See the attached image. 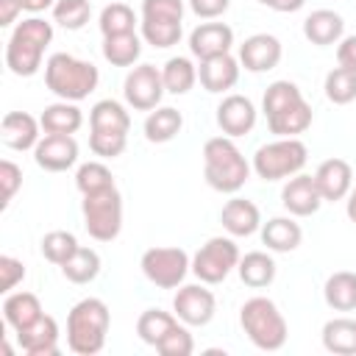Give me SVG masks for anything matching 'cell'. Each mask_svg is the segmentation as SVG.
Instances as JSON below:
<instances>
[{
  "mask_svg": "<svg viewBox=\"0 0 356 356\" xmlns=\"http://www.w3.org/2000/svg\"><path fill=\"white\" fill-rule=\"evenodd\" d=\"M284 56L281 42L273 33H253L239 44V64L248 72H270Z\"/></svg>",
  "mask_w": 356,
  "mask_h": 356,
  "instance_id": "cell-14",
  "label": "cell"
},
{
  "mask_svg": "<svg viewBox=\"0 0 356 356\" xmlns=\"http://www.w3.org/2000/svg\"><path fill=\"white\" fill-rule=\"evenodd\" d=\"M184 128V117L178 108L172 106H159L145 117V139L153 145H164L170 139H175Z\"/></svg>",
  "mask_w": 356,
  "mask_h": 356,
  "instance_id": "cell-26",
  "label": "cell"
},
{
  "mask_svg": "<svg viewBox=\"0 0 356 356\" xmlns=\"http://www.w3.org/2000/svg\"><path fill=\"white\" fill-rule=\"evenodd\" d=\"M92 17L89 0H56L53 6V22H58L67 31H81Z\"/></svg>",
  "mask_w": 356,
  "mask_h": 356,
  "instance_id": "cell-40",
  "label": "cell"
},
{
  "mask_svg": "<svg viewBox=\"0 0 356 356\" xmlns=\"http://www.w3.org/2000/svg\"><path fill=\"white\" fill-rule=\"evenodd\" d=\"M78 248H81V245H78L75 234H70V231H50V234L42 236V256H44L50 264H58V267H61Z\"/></svg>",
  "mask_w": 356,
  "mask_h": 356,
  "instance_id": "cell-41",
  "label": "cell"
},
{
  "mask_svg": "<svg viewBox=\"0 0 356 356\" xmlns=\"http://www.w3.org/2000/svg\"><path fill=\"white\" fill-rule=\"evenodd\" d=\"M220 222L231 236H250L261 228V214L253 200L231 197L220 211Z\"/></svg>",
  "mask_w": 356,
  "mask_h": 356,
  "instance_id": "cell-21",
  "label": "cell"
},
{
  "mask_svg": "<svg viewBox=\"0 0 356 356\" xmlns=\"http://www.w3.org/2000/svg\"><path fill=\"white\" fill-rule=\"evenodd\" d=\"M256 117H259V111H256L253 100L245 95H225L222 103L217 106V125L231 139L250 134L256 125Z\"/></svg>",
  "mask_w": 356,
  "mask_h": 356,
  "instance_id": "cell-15",
  "label": "cell"
},
{
  "mask_svg": "<svg viewBox=\"0 0 356 356\" xmlns=\"http://www.w3.org/2000/svg\"><path fill=\"white\" fill-rule=\"evenodd\" d=\"M337 61H339V67L356 70V33L353 36H342L337 42Z\"/></svg>",
  "mask_w": 356,
  "mask_h": 356,
  "instance_id": "cell-49",
  "label": "cell"
},
{
  "mask_svg": "<svg viewBox=\"0 0 356 356\" xmlns=\"http://www.w3.org/2000/svg\"><path fill=\"white\" fill-rule=\"evenodd\" d=\"M33 161L47 172H64L78 161V142L70 134H44L33 147Z\"/></svg>",
  "mask_w": 356,
  "mask_h": 356,
  "instance_id": "cell-12",
  "label": "cell"
},
{
  "mask_svg": "<svg viewBox=\"0 0 356 356\" xmlns=\"http://www.w3.org/2000/svg\"><path fill=\"white\" fill-rule=\"evenodd\" d=\"M53 6H56V0H22V8L31 11V14L47 11V8H53Z\"/></svg>",
  "mask_w": 356,
  "mask_h": 356,
  "instance_id": "cell-52",
  "label": "cell"
},
{
  "mask_svg": "<svg viewBox=\"0 0 356 356\" xmlns=\"http://www.w3.org/2000/svg\"><path fill=\"white\" fill-rule=\"evenodd\" d=\"M323 298L334 312H353L356 309V273L339 270L325 278Z\"/></svg>",
  "mask_w": 356,
  "mask_h": 356,
  "instance_id": "cell-29",
  "label": "cell"
},
{
  "mask_svg": "<svg viewBox=\"0 0 356 356\" xmlns=\"http://www.w3.org/2000/svg\"><path fill=\"white\" fill-rule=\"evenodd\" d=\"M303 239L300 225L292 217H273L261 222V245L273 253H292Z\"/></svg>",
  "mask_w": 356,
  "mask_h": 356,
  "instance_id": "cell-23",
  "label": "cell"
},
{
  "mask_svg": "<svg viewBox=\"0 0 356 356\" xmlns=\"http://www.w3.org/2000/svg\"><path fill=\"white\" fill-rule=\"evenodd\" d=\"M25 278V264L14 256H0V292L8 295Z\"/></svg>",
  "mask_w": 356,
  "mask_h": 356,
  "instance_id": "cell-47",
  "label": "cell"
},
{
  "mask_svg": "<svg viewBox=\"0 0 356 356\" xmlns=\"http://www.w3.org/2000/svg\"><path fill=\"white\" fill-rule=\"evenodd\" d=\"M281 203H284V209H286L292 217H312V214H317V209H320L325 200H323V195H320V189H317L314 175L298 172V175H292V178L284 184V189H281Z\"/></svg>",
  "mask_w": 356,
  "mask_h": 356,
  "instance_id": "cell-13",
  "label": "cell"
},
{
  "mask_svg": "<svg viewBox=\"0 0 356 356\" xmlns=\"http://www.w3.org/2000/svg\"><path fill=\"white\" fill-rule=\"evenodd\" d=\"M314 181H317V189L323 195V200L328 203H337V200H345L353 189V170L345 159H325L317 170H314Z\"/></svg>",
  "mask_w": 356,
  "mask_h": 356,
  "instance_id": "cell-17",
  "label": "cell"
},
{
  "mask_svg": "<svg viewBox=\"0 0 356 356\" xmlns=\"http://www.w3.org/2000/svg\"><path fill=\"white\" fill-rule=\"evenodd\" d=\"M81 211H83V225H86L92 239L111 242L120 236V231H122V195L117 186L95 192V195H83Z\"/></svg>",
  "mask_w": 356,
  "mask_h": 356,
  "instance_id": "cell-7",
  "label": "cell"
},
{
  "mask_svg": "<svg viewBox=\"0 0 356 356\" xmlns=\"http://www.w3.org/2000/svg\"><path fill=\"white\" fill-rule=\"evenodd\" d=\"M197 81H200V86H203L206 92H211V95L228 92V89H234L236 81H239V61H236L231 53L206 58V61H200V67H197Z\"/></svg>",
  "mask_w": 356,
  "mask_h": 356,
  "instance_id": "cell-19",
  "label": "cell"
},
{
  "mask_svg": "<svg viewBox=\"0 0 356 356\" xmlns=\"http://www.w3.org/2000/svg\"><path fill=\"white\" fill-rule=\"evenodd\" d=\"M239 325H242V331L248 334V339L259 350H281L286 345V337H289V328H286L284 314L264 295H256V298H250V300L242 303V309H239Z\"/></svg>",
  "mask_w": 356,
  "mask_h": 356,
  "instance_id": "cell-5",
  "label": "cell"
},
{
  "mask_svg": "<svg viewBox=\"0 0 356 356\" xmlns=\"http://www.w3.org/2000/svg\"><path fill=\"white\" fill-rule=\"evenodd\" d=\"M128 134L125 131H92L89 134V147L100 159H117L125 153Z\"/></svg>",
  "mask_w": 356,
  "mask_h": 356,
  "instance_id": "cell-43",
  "label": "cell"
},
{
  "mask_svg": "<svg viewBox=\"0 0 356 356\" xmlns=\"http://www.w3.org/2000/svg\"><path fill=\"white\" fill-rule=\"evenodd\" d=\"M228 6H231V0H189L192 14L200 19H217L228 11Z\"/></svg>",
  "mask_w": 356,
  "mask_h": 356,
  "instance_id": "cell-48",
  "label": "cell"
},
{
  "mask_svg": "<svg viewBox=\"0 0 356 356\" xmlns=\"http://www.w3.org/2000/svg\"><path fill=\"white\" fill-rule=\"evenodd\" d=\"M345 211H348V220L356 222V186H353L350 195H348V206H345Z\"/></svg>",
  "mask_w": 356,
  "mask_h": 356,
  "instance_id": "cell-53",
  "label": "cell"
},
{
  "mask_svg": "<svg viewBox=\"0 0 356 356\" xmlns=\"http://www.w3.org/2000/svg\"><path fill=\"white\" fill-rule=\"evenodd\" d=\"M39 122H42V131L44 134H70L72 136L83 125V114H81V108L75 103L58 100V103L44 106Z\"/></svg>",
  "mask_w": 356,
  "mask_h": 356,
  "instance_id": "cell-27",
  "label": "cell"
},
{
  "mask_svg": "<svg viewBox=\"0 0 356 356\" xmlns=\"http://www.w3.org/2000/svg\"><path fill=\"white\" fill-rule=\"evenodd\" d=\"M239 248L231 236H211L192 256V273L203 284H222L231 270L239 264Z\"/></svg>",
  "mask_w": 356,
  "mask_h": 356,
  "instance_id": "cell-8",
  "label": "cell"
},
{
  "mask_svg": "<svg viewBox=\"0 0 356 356\" xmlns=\"http://www.w3.org/2000/svg\"><path fill=\"white\" fill-rule=\"evenodd\" d=\"M100 33L103 36H117V33H131L134 25H136V14L128 3H108L103 11H100Z\"/></svg>",
  "mask_w": 356,
  "mask_h": 356,
  "instance_id": "cell-38",
  "label": "cell"
},
{
  "mask_svg": "<svg viewBox=\"0 0 356 356\" xmlns=\"http://www.w3.org/2000/svg\"><path fill=\"white\" fill-rule=\"evenodd\" d=\"M234 47V31L225 22H203L189 33V53L200 61L231 53Z\"/></svg>",
  "mask_w": 356,
  "mask_h": 356,
  "instance_id": "cell-16",
  "label": "cell"
},
{
  "mask_svg": "<svg viewBox=\"0 0 356 356\" xmlns=\"http://www.w3.org/2000/svg\"><path fill=\"white\" fill-rule=\"evenodd\" d=\"M236 273H239V278H242L245 286H250V289H264V286H270V284L275 281V261H273V256L264 253V250H250V253H245V256L239 259Z\"/></svg>",
  "mask_w": 356,
  "mask_h": 356,
  "instance_id": "cell-25",
  "label": "cell"
},
{
  "mask_svg": "<svg viewBox=\"0 0 356 356\" xmlns=\"http://www.w3.org/2000/svg\"><path fill=\"white\" fill-rule=\"evenodd\" d=\"M298 100H303V95H300L298 83H292V81H273V83L267 86L264 97H261L264 117H273V114H278V111L289 108V106H292V103H298Z\"/></svg>",
  "mask_w": 356,
  "mask_h": 356,
  "instance_id": "cell-39",
  "label": "cell"
},
{
  "mask_svg": "<svg viewBox=\"0 0 356 356\" xmlns=\"http://www.w3.org/2000/svg\"><path fill=\"white\" fill-rule=\"evenodd\" d=\"M161 78H164V89L170 95H186L197 81V67L186 56H172L161 67Z\"/></svg>",
  "mask_w": 356,
  "mask_h": 356,
  "instance_id": "cell-34",
  "label": "cell"
},
{
  "mask_svg": "<svg viewBox=\"0 0 356 356\" xmlns=\"http://www.w3.org/2000/svg\"><path fill=\"white\" fill-rule=\"evenodd\" d=\"M309 125H312V106H309L306 100H298V103H292L289 108H284V111L267 117V128H270V134H275V136H298V134H303Z\"/></svg>",
  "mask_w": 356,
  "mask_h": 356,
  "instance_id": "cell-30",
  "label": "cell"
},
{
  "mask_svg": "<svg viewBox=\"0 0 356 356\" xmlns=\"http://www.w3.org/2000/svg\"><path fill=\"white\" fill-rule=\"evenodd\" d=\"M50 42H53V22L42 19L36 14L22 19L6 42V67L17 78L36 75L42 67V56H44Z\"/></svg>",
  "mask_w": 356,
  "mask_h": 356,
  "instance_id": "cell-2",
  "label": "cell"
},
{
  "mask_svg": "<svg viewBox=\"0 0 356 356\" xmlns=\"http://www.w3.org/2000/svg\"><path fill=\"white\" fill-rule=\"evenodd\" d=\"M142 19L184 22V0H142Z\"/></svg>",
  "mask_w": 356,
  "mask_h": 356,
  "instance_id": "cell-45",
  "label": "cell"
},
{
  "mask_svg": "<svg viewBox=\"0 0 356 356\" xmlns=\"http://www.w3.org/2000/svg\"><path fill=\"white\" fill-rule=\"evenodd\" d=\"M89 128L92 131H125L131 128V114L125 111V106L120 100H97L89 111Z\"/></svg>",
  "mask_w": 356,
  "mask_h": 356,
  "instance_id": "cell-32",
  "label": "cell"
},
{
  "mask_svg": "<svg viewBox=\"0 0 356 356\" xmlns=\"http://www.w3.org/2000/svg\"><path fill=\"white\" fill-rule=\"evenodd\" d=\"M17 342L28 356H58V323L50 314H42L28 328L17 331Z\"/></svg>",
  "mask_w": 356,
  "mask_h": 356,
  "instance_id": "cell-18",
  "label": "cell"
},
{
  "mask_svg": "<svg viewBox=\"0 0 356 356\" xmlns=\"http://www.w3.org/2000/svg\"><path fill=\"white\" fill-rule=\"evenodd\" d=\"M156 350H159L161 356H189V353L195 350V339H192L186 323H184V325L178 323V325L156 345Z\"/></svg>",
  "mask_w": 356,
  "mask_h": 356,
  "instance_id": "cell-44",
  "label": "cell"
},
{
  "mask_svg": "<svg viewBox=\"0 0 356 356\" xmlns=\"http://www.w3.org/2000/svg\"><path fill=\"white\" fill-rule=\"evenodd\" d=\"M61 273H64V278L72 281V284H89V281H95L97 273H100V256H97V250H92V248H78V250L61 264Z\"/></svg>",
  "mask_w": 356,
  "mask_h": 356,
  "instance_id": "cell-35",
  "label": "cell"
},
{
  "mask_svg": "<svg viewBox=\"0 0 356 356\" xmlns=\"http://www.w3.org/2000/svg\"><path fill=\"white\" fill-rule=\"evenodd\" d=\"M100 83V72L92 61L75 58L70 53H53L44 61V86L58 97L78 103L89 97Z\"/></svg>",
  "mask_w": 356,
  "mask_h": 356,
  "instance_id": "cell-4",
  "label": "cell"
},
{
  "mask_svg": "<svg viewBox=\"0 0 356 356\" xmlns=\"http://www.w3.org/2000/svg\"><path fill=\"white\" fill-rule=\"evenodd\" d=\"M75 186H78L81 195H95V192L111 189V186H117V184H114L111 170H108L103 161H86V164H81L78 172H75Z\"/></svg>",
  "mask_w": 356,
  "mask_h": 356,
  "instance_id": "cell-37",
  "label": "cell"
},
{
  "mask_svg": "<svg viewBox=\"0 0 356 356\" xmlns=\"http://www.w3.org/2000/svg\"><path fill=\"white\" fill-rule=\"evenodd\" d=\"M323 348L337 356H356V320L334 317L323 325Z\"/></svg>",
  "mask_w": 356,
  "mask_h": 356,
  "instance_id": "cell-28",
  "label": "cell"
},
{
  "mask_svg": "<svg viewBox=\"0 0 356 356\" xmlns=\"http://www.w3.org/2000/svg\"><path fill=\"white\" fill-rule=\"evenodd\" d=\"M259 6H267L278 14H292V11H300L306 6V0H256Z\"/></svg>",
  "mask_w": 356,
  "mask_h": 356,
  "instance_id": "cell-51",
  "label": "cell"
},
{
  "mask_svg": "<svg viewBox=\"0 0 356 356\" xmlns=\"http://www.w3.org/2000/svg\"><path fill=\"white\" fill-rule=\"evenodd\" d=\"M214 309H217V300H214L211 289L203 286V281L181 286L175 292V298H172V314L181 323H186V325H206V323H211Z\"/></svg>",
  "mask_w": 356,
  "mask_h": 356,
  "instance_id": "cell-11",
  "label": "cell"
},
{
  "mask_svg": "<svg viewBox=\"0 0 356 356\" xmlns=\"http://www.w3.org/2000/svg\"><path fill=\"white\" fill-rule=\"evenodd\" d=\"M0 186H3V200H0V206L8 209V203L14 200V195H17L19 186H22V170H19L11 159H3V161H0Z\"/></svg>",
  "mask_w": 356,
  "mask_h": 356,
  "instance_id": "cell-46",
  "label": "cell"
},
{
  "mask_svg": "<svg viewBox=\"0 0 356 356\" xmlns=\"http://www.w3.org/2000/svg\"><path fill=\"white\" fill-rule=\"evenodd\" d=\"M108 325H111V314L100 298L78 300L67 314V348L78 356L100 353L106 348Z\"/></svg>",
  "mask_w": 356,
  "mask_h": 356,
  "instance_id": "cell-3",
  "label": "cell"
},
{
  "mask_svg": "<svg viewBox=\"0 0 356 356\" xmlns=\"http://www.w3.org/2000/svg\"><path fill=\"white\" fill-rule=\"evenodd\" d=\"M325 97L334 103V106H348L356 100V70H348V67H334L328 75H325Z\"/></svg>",
  "mask_w": 356,
  "mask_h": 356,
  "instance_id": "cell-36",
  "label": "cell"
},
{
  "mask_svg": "<svg viewBox=\"0 0 356 356\" xmlns=\"http://www.w3.org/2000/svg\"><path fill=\"white\" fill-rule=\"evenodd\" d=\"M142 39L159 50L178 44L181 39V22H164V19H142Z\"/></svg>",
  "mask_w": 356,
  "mask_h": 356,
  "instance_id": "cell-42",
  "label": "cell"
},
{
  "mask_svg": "<svg viewBox=\"0 0 356 356\" xmlns=\"http://www.w3.org/2000/svg\"><path fill=\"white\" fill-rule=\"evenodd\" d=\"M164 92H167V89H164L161 70L153 67V64H139V67H134V70L125 75V83H122L125 103H128L134 111H153V108H159Z\"/></svg>",
  "mask_w": 356,
  "mask_h": 356,
  "instance_id": "cell-10",
  "label": "cell"
},
{
  "mask_svg": "<svg viewBox=\"0 0 356 356\" xmlns=\"http://www.w3.org/2000/svg\"><path fill=\"white\" fill-rule=\"evenodd\" d=\"M250 164L231 136H211L203 145V178L214 192L234 195L250 178Z\"/></svg>",
  "mask_w": 356,
  "mask_h": 356,
  "instance_id": "cell-1",
  "label": "cell"
},
{
  "mask_svg": "<svg viewBox=\"0 0 356 356\" xmlns=\"http://www.w3.org/2000/svg\"><path fill=\"white\" fill-rule=\"evenodd\" d=\"M139 267L145 278L161 289H175L184 284L186 273L192 270V259L184 248H150L142 253Z\"/></svg>",
  "mask_w": 356,
  "mask_h": 356,
  "instance_id": "cell-9",
  "label": "cell"
},
{
  "mask_svg": "<svg viewBox=\"0 0 356 356\" xmlns=\"http://www.w3.org/2000/svg\"><path fill=\"white\" fill-rule=\"evenodd\" d=\"M178 325V317L170 314V312H161V309H145L136 320V334L145 345H159L172 328Z\"/></svg>",
  "mask_w": 356,
  "mask_h": 356,
  "instance_id": "cell-33",
  "label": "cell"
},
{
  "mask_svg": "<svg viewBox=\"0 0 356 356\" xmlns=\"http://www.w3.org/2000/svg\"><path fill=\"white\" fill-rule=\"evenodd\" d=\"M142 56V39L131 33H117V36H103V58L111 67H134Z\"/></svg>",
  "mask_w": 356,
  "mask_h": 356,
  "instance_id": "cell-31",
  "label": "cell"
},
{
  "mask_svg": "<svg viewBox=\"0 0 356 356\" xmlns=\"http://www.w3.org/2000/svg\"><path fill=\"white\" fill-rule=\"evenodd\" d=\"M342 33H345V19L331 8H317L303 19V36L317 47L337 44Z\"/></svg>",
  "mask_w": 356,
  "mask_h": 356,
  "instance_id": "cell-22",
  "label": "cell"
},
{
  "mask_svg": "<svg viewBox=\"0 0 356 356\" xmlns=\"http://www.w3.org/2000/svg\"><path fill=\"white\" fill-rule=\"evenodd\" d=\"M19 11H25L22 8V0H0V28L14 25V19H17Z\"/></svg>",
  "mask_w": 356,
  "mask_h": 356,
  "instance_id": "cell-50",
  "label": "cell"
},
{
  "mask_svg": "<svg viewBox=\"0 0 356 356\" xmlns=\"http://www.w3.org/2000/svg\"><path fill=\"white\" fill-rule=\"evenodd\" d=\"M42 122L28 111H8L0 122V139L11 150H33L39 145Z\"/></svg>",
  "mask_w": 356,
  "mask_h": 356,
  "instance_id": "cell-20",
  "label": "cell"
},
{
  "mask_svg": "<svg viewBox=\"0 0 356 356\" xmlns=\"http://www.w3.org/2000/svg\"><path fill=\"white\" fill-rule=\"evenodd\" d=\"M306 159L309 147L298 136H278L275 142H267L253 153L250 167L261 181H281L298 175L306 167Z\"/></svg>",
  "mask_w": 356,
  "mask_h": 356,
  "instance_id": "cell-6",
  "label": "cell"
},
{
  "mask_svg": "<svg viewBox=\"0 0 356 356\" xmlns=\"http://www.w3.org/2000/svg\"><path fill=\"white\" fill-rule=\"evenodd\" d=\"M42 303L33 292H8L6 300H3V317H6V325H11L14 331H22L28 328L31 323H36L42 317Z\"/></svg>",
  "mask_w": 356,
  "mask_h": 356,
  "instance_id": "cell-24",
  "label": "cell"
}]
</instances>
